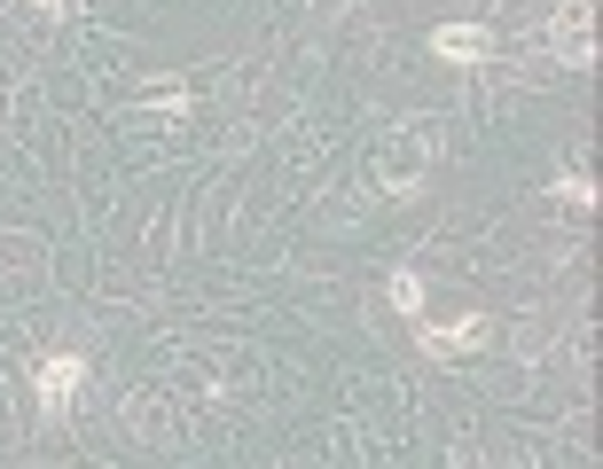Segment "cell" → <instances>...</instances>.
<instances>
[{
  "instance_id": "obj_4",
  "label": "cell",
  "mask_w": 603,
  "mask_h": 469,
  "mask_svg": "<svg viewBox=\"0 0 603 469\" xmlns=\"http://www.w3.org/2000/svg\"><path fill=\"white\" fill-rule=\"evenodd\" d=\"M392 306H400L408 321H423V281H415V274H392Z\"/></svg>"
},
{
  "instance_id": "obj_2",
  "label": "cell",
  "mask_w": 603,
  "mask_h": 469,
  "mask_svg": "<svg viewBox=\"0 0 603 469\" xmlns=\"http://www.w3.org/2000/svg\"><path fill=\"white\" fill-rule=\"evenodd\" d=\"M549 32H557V55H564V63H588V55H595V47H588V0L557 9V24H549Z\"/></svg>"
},
{
  "instance_id": "obj_3",
  "label": "cell",
  "mask_w": 603,
  "mask_h": 469,
  "mask_svg": "<svg viewBox=\"0 0 603 469\" xmlns=\"http://www.w3.org/2000/svg\"><path fill=\"white\" fill-rule=\"evenodd\" d=\"M78 375H86V367H78L71 352H55V360L40 367V399H47V415H55V407L71 399V384H78Z\"/></svg>"
},
{
  "instance_id": "obj_1",
  "label": "cell",
  "mask_w": 603,
  "mask_h": 469,
  "mask_svg": "<svg viewBox=\"0 0 603 469\" xmlns=\"http://www.w3.org/2000/svg\"><path fill=\"white\" fill-rule=\"evenodd\" d=\"M431 47H440L447 63H486V55H494V40H486L478 24H440V32H431Z\"/></svg>"
}]
</instances>
